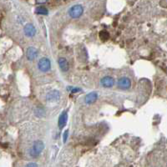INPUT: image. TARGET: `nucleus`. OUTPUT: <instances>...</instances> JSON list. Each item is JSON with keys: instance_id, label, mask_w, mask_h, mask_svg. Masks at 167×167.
<instances>
[{"instance_id": "obj_1", "label": "nucleus", "mask_w": 167, "mask_h": 167, "mask_svg": "<svg viewBox=\"0 0 167 167\" xmlns=\"http://www.w3.org/2000/svg\"><path fill=\"white\" fill-rule=\"evenodd\" d=\"M44 148V144L40 140H37L34 142V144L32 146V148L30 150V155L33 157H36L39 155L40 153L43 151Z\"/></svg>"}, {"instance_id": "obj_2", "label": "nucleus", "mask_w": 167, "mask_h": 167, "mask_svg": "<svg viewBox=\"0 0 167 167\" xmlns=\"http://www.w3.org/2000/svg\"><path fill=\"white\" fill-rule=\"evenodd\" d=\"M83 7L81 5H74L69 10V16L73 18H79L83 14Z\"/></svg>"}, {"instance_id": "obj_3", "label": "nucleus", "mask_w": 167, "mask_h": 167, "mask_svg": "<svg viewBox=\"0 0 167 167\" xmlns=\"http://www.w3.org/2000/svg\"><path fill=\"white\" fill-rule=\"evenodd\" d=\"M39 69L42 71V72H47L51 68V63L50 60L47 58H43L40 59L38 64Z\"/></svg>"}, {"instance_id": "obj_4", "label": "nucleus", "mask_w": 167, "mask_h": 167, "mask_svg": "<svg viewBox=\"0 0 167 167\" xmlns=\"http://www.w3.org/2000/svg\"><path fill=\"white\" fill-rule=\"evenodd\" d=\"M118 86L122 90H127L131 86V80L126 77H122L118 81Z\"/></svg>"}, {"instance_id": "obj_5", "label": "nucleus", "mask_w": 167, "mask_h": 167, "mask_svg": "<svg viewBox=\"0 0 167 167\" xmlns=\"http://www.w3.org/2000/svg\"><path fill=\"white\" fill-rule=\"evenodd\" d=\"M60 98V94L58 90H52L49 92L47 95L48 101L57 102Z\"/></svg>"}, {"instance_id": "obj_6", "label": "nucleus", "mask_w": 167, "mask_h": 167, "mask_svg": "<svg viewBox=\"0 0 167 167\" xmlns=\"http://www.w3.org/2000/svg\"><path fill=\"white\" fill-rule=\"evenodd\" d=\"M26 56H27L28 59L33 60L34 58H36V57L38 56V50L33 47L29 48L26 51Z\"/></svg>"}, {"instance_id": "obj_7", "label": "nucleus", "mask_w": 167, "mask_h": 167, "mask_svg": "<svg viewBox=\"0 0 167 167\" xmlns=\"http://www.w3.org/2000/svg\"><path fill=\"white\" fill-rule=\"evenodd\" d=\"M101 84L104 87L110 88V87H112L113 85H114V84H115V80L113 79L112 77H110V76L104 77V78L101 80Z\"/></svg>"}, {"instance_id": "obj_8", "label": "nucleus", "mask_w": 167, "mask_h": 167, "mask_svg": "<svg viewBox=\"0 0 167 167\" xmlns=\"http://www.w3.org/2000/svg\"><path fill=\"white\" fill-rule=\"evenodd\" d=\"M24 33H25L27 36L33 37L36 33V29H35V27L32 24H28L24 27Z\"/></svg>"}, {"instance_id": "obj_9", "label": "nucleus", "mask_w": 167, "mask_h": 167, "mask_svg": "<svg viewBox=\"0 0 167 167\" xmlns=\"http://www.w3.org/2000/svg\"><path fill=\"white\" fill-rule=\"evenodd\" d=\"M98 99V95L97 93L95 92H91L89 95H87L85 96V99H84V101L86 104H92L97 100Z\"/></svg>"}, {"instance_id": "obj_10", "label": "nucleus", "mask_w": 167, "mask_h": 167, "mask_svg": "<svg viewBox=\"0 0 167 167\" xmlns=\"http://www.w3.org/2000/svg\"><path fill=\"white\" fill-rule=\"evenodd\" d=\"M67 120H68V113L67 112H63L62 115L59 116V119H58V126L60 128H63L65 125L66 122H67Z\"/></svg>"}, {"instance_id": "obj_11", "label": "nucleus", "mask_w": 167, "mask_h": 167, "mask_svg": "<svg viewBox=\"0 0 167 167\" xmlns=\"http://www.w3.org/2000/svg\"><path fill=\"white\" fill-rule=\"evenodd\" d=\"M58 65H59V67L60 69L63 70V71H68L69 69V64H68V61L66 60V58H60L58 59Z\"/></svg>"}, {"instance_id": "obj_12", "label": "nucleus", "mask_w": 167, "mask_h": 167, "mask_svg": "<svg viewBox=\"0 0 167 167\" xmlns=\"http://www.w3.org/2000/svg\"><path fill=\"white\" fill-rule=\"evenodd\" d=\"M35 12H36V14H38L42 15H47L48 14H49L48 10L44 7H38L36 8Z\"/></svg>"}, {"instance_id": "obj_13", "label": "nucleus", "mask_w": 167, "mask_h": 167, "mask_svg": "<svg viewBox=\"0 0 167 167\" xmlns=\"http://www.w3.org/2000/svg\"><path fill=\"white\" fill-rule=\"evenodd\" d=\"M109 38V33H107L106 31H101L100 32V39L104 41H106L107 39Z\"/></svg>"}, {"instance_id": "obj_14", "label": "nucleus", "mask_w": 167, "mask_h": 167, "mask_svg": "<svg viewBox=\"0 0 167 167\" xmlns=\"http://www.w3.org/2000/svg\"><path fill=\"white\" fill-rule=\"evenodd\" d=\"M68 90H70L72 93H75V92H80L81 90L80 89H79V88H73V87H69L68 88Z\"/></svg>"}, {"instance_id": "obj_15", "label": "nucleus", "mask_w": 167, "mask_h": 167, "mask_svg": "<svg viewBox=\"0 0 167 167\" xmlns=\"http://www.w3.org/2000/svg\"><path fill=\"white\" fill-rule=\"evenodd\" d=\"M68 134H69V131H65V132L64 133V142L65 143L66 140H67V138H68Z\"/></svg>"}, {"instance_id": "obj_16", "label": "nucleus", "mask_w": 167, "mask_h": 167, "mask_svg": "<svg viewBox=\"0 0 167 167\" xmlns=\"http://www.w3.org/2000/svg\"><path fill=\"white\" fill-rule=\"evenodd\" d=\"M36 1L38 2V3H39V4H44V3H45L47 0H36Z\"/></svg>"}, {"instance_id": "obj_17", "label": "nucleus", "mask_w": 167, "mask_h": 167, "mask_svg": "<svg viewBox=\"0 0 167 167\" xmlns=\"http://www.w3.org/2000/svg\"><path fill=\"white\" fill-rule=\"evenodd\" d=\"M27 166H37L36 164H28Z\"/></svg>"}]
</instances>
